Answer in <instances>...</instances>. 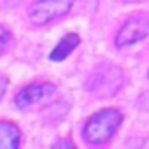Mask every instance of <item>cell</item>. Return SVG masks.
<instances>
[{
    "mask_svg": "<svg viewBox=\"0 0 149 149\" xmlns=\"http://www.w3.org/2000/svg\"><path fill=\"white\" fill-rule=\"evenodd\" d=\"M56 91V86L54 84H49V83H42V84H32V86H26L23 88L18 97H16V105L19 109H26L40 100H44L46 97L53 95Z\"/></svg>",
    "mask_w": 149,
    "mask_h": 149,
    "instance_id": "obj_5",
    "label": "cell"
},
{
    "mask_svg": "<svg viewBox=\"0 0 149 149\" xmlns=\"http://www.w3.org/2000/svg\"><path fill=\"white\" fill-rule=\"evenodd\" d=\"M118 74H121V72L116 67L100 68V70H97L93 76L90 77V84L88 86H91L90 88L91 91H98L104 97H111L112 93L118 91V88L121 84V76L114 79V76H118Z\"/></svg>",
    "mask_w": 149,
    "mask_h": 149,
    "instance_id": "obj_4",
    "label": "cell"
},
{
    "mask_svg": "<svg viewBox=\"0 0 149 149\" xmlns=\"http://www.w3.org/2000/svg\"><path fill=\"white\" fill-rule=\"evenodd\" d=\"M53 147H74V144L70 140H67V142H54Z\"/></svg>",
    "mask_w": 149,
    "mask_h": 149,
    "instance_id": "obj_10",
    "label": "cell"
},
{
    "mask_svg": "<svg viewBox=\"0 0 149 149\" xmlns=\"http://www.w3.org/2000/svg\"><path fill=\"white\" fill-rule=\"evenodd\" d=\"M121 119H123V116L119 111L104 109L88 119V123L83 130V135L90 144H104L114 135V132L121 125Z\"/></svg>",
    "mask_w": 149,
    "mask_h": 149,
    "instance_id": "obj_1",
    "label": "cell"
},
{
    "mask_svg": "<svg viewBox=\"0 0 149 149\" xmlns=\"http://www.w3.org/2000/svg\"><path fill=\"white\" fill-rule=\"evenodd\" d=\"M6 88H7V79H6V76H2V74H0V98H2Z\"/></svg>",
    "mask_w": 149,
    "mask_h": 149,
    "instance_id": "obj_9",
    "label": "cell"
},
{
    "mask_svg": "<svg viewBox=\"0 0 149 149\" xmlns=\"http://www.w3.org/2000/svg\"><path fill=\"white\" fill-rule=\"evenodd\" d=\"M19 128L14 123L0 121V149H14L19 146Z\"/></svg>",
    "mask_w": 149,
    "mask_h": 149,
    "instance_id": "obj_6",
    "label": "cell"
},
{
    "mask_svg": "<svg viewBox=\"0 0 149 149\" xmlns=\"http://www.w3.org/2000/svg\"><path fill=\"white\" fill-rule=\"evenodd\" d=\"M74 0H35L28 9V18L33 25H46L70 11Z\"/></svg>",
    "mask_w": 149,
    "mask_h": 149,
    "instance_id": "obj_2",
    "label": "cell"
},
{
    "mask_svg": "<svg viewBox=\"0 0 149 149\" xmlns=\"http://www.w3.org/2000/svg\"><path fill=\"white\" fill-rule=\"evenodd\" d=\"M149 33V16L146 14H137L132 16L118 32L116 35V46L118 47H126L132 46L135 42H139L140 39H144Z\"/></svg>",
    "mask_w": 149,
    "mask_h": 149,
    "instance_id": "obj_3",
    "label": "cell"
},
{
    "mask_svg": "<svg viewBox=\"0 0 149 149\" xmlns=\"http://www.w3.org/2000/svg\"><path fill=\"white\" fill-rule=\"evenodd\" d=\"M9 39H11V33H9L4 26H0V49L6 47V44L9 42Z\"/></svg>",
    "mask_w": 149,
    "mask_h": 149,
    "instance_id": "obj_8",
    "label": "cell"
},
{
    "mask_svg": "<svg viewBox=\"0 0 149 149\" xmlns=\"http://www.w3.org/2000/svg\"><path fill=\"white\" fill-rule=\"evenodd\" d=\"M77 44H79V35H77V33H67V35H63L61 40H60V42L56 44V47L53 49L51 60H53V61H61V60H65L74 49L77 47Z\"/></svg>",
    "mask_w": 149,
    "mask_h": 149,
    "instance_id": "obj_7",
    "label": "cell"
}]
</instances>
